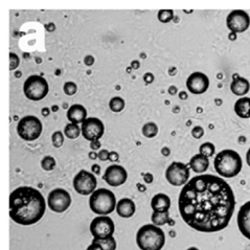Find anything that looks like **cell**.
Wrapping results in <instances>:
<instances>
[{"label": "cell", "instance_id": "1", "mask_svg": "<svg viewBox=\"0 0 250 250\" xmlns=\"http://www.w3.org/2000/svg\"><path fill=\"white\" fill-rule=\"evenodd\" d=\"M178 205L188 226L201 232H216L229 225L236 199L224 179L215 175H199L182 188Z\"/></svg>", "mask_w": 250, "mask_h": 250}, {"label": "cell", "instance_id": "2", "mask_svg": "<svg viewBox=\"0 0 250 250\" xmlns=\"http://www.w3.org/2000/svg\"><path fill=\"white\" fill-rule=\"evenodd\" d=\"M45 209V199L34 188H18L10 196V217L20 225H33L40 221Z\"/></svg>", "mask_w": 250, "mask_h": 250}, {"label": "cell", "instance_id": "3", "mask_svg": "<svg viewBox=\"0 0 250 250\" xmlns=\"http://www.w3.org/2000/svg\"><path fill=\"white\" fill-rule=\"evenodd\" d=\"M242 158L233 150H223L217 154L214 161L216 172L225 178H232L242 170Z\"/></svg>", "mask_w": 250, "mask_h": 250}, {"label": "cell", "instance_id": "4", "mask_svg": "<svg viewBox=\"0 0 250 250\" xmlns=\"http://www.w3.org/2000/svg\"><path fill=\"white\" fill-rule=\"evenodd\" d=\"M136 242L142 250H161L166 243V234L158 226L146 224L137 231Z\"/></svg>", "mask_w": 250, "mask_h": 250}, {"label": "cell", "instance_id": "5", "mask_svg": "<svg viewBox=\"0 0 250 250\" xmlns=\"http://www.w3.org/2000/svg\"><path fill=\"white\" fill-rule=\"evenodd\" d=\"M115 195L107 188H99L90 196V209L97 215H109L115 209Z\"/></svg>", "mask_w": 250, "mask_h": 250}, {"label": "cell", "instance_id": "6", "mask_svg": "<svg viewBox=\"0 0 250 250\" xmlns=\"http://www.w3.org/2000/svg\"><path fill=\"white\" fill-rule=\"evenodd\" d=\"M42 123L38 117L33 115L24 116L17 125L18 135L26 142H33L39 138L42 133Z\"/></svg>", "mask_w": 250, "mask_h": 250}, {"label": "cell", "instance_id": "7", "mask_svg": "<svg viewBox=\"0 0 250 250\" xmlns=\"http://www.w3.org/2000/svg\"><path fill=\"white\" fill-rule=\"evenodd\" d=\"M49 91L47 81L40 76H31L24 82L23 92L28 100L41 101Z\"/></svg>", "mask_w": 250, "mask_h": 250}, {"label": "cell", "instance_id": "8", "mask_svg": "<svg viewBox=\"0 0 250 250\" xmlns=\"http://www.w3.org/2000/svg\"><path fill=\"white\" fill-rule=\"evenodd\" d=\"M98 181L95 176L85 170L80 171L73 178V188L80 195H92L95 192Z\"/></svg>", "mask_w": 250, "mask_h": 250}, {"label": "cell", "instance_id": "9", "mask_svg": "<svg viewBox=\"0 0 250 250\" xmlns=\"http://www.w3.org/2000/svg\"><path fill=\"white\" fill-rule=\"evenodd\" d=\"M114 229L115 227L112 219L106 216L94 218L90 224V232L94 239L98 240L112 237Z\"/></svg>", "mask_w": 250, "mask_h": 250}, {"label": "cell", "instance_id": "10", "mask_svg": "<svg viewBox=\"0 0 250 250\" xmlns=\"http://www.w3.org/2000/svg\"><path fill=\"white\" fill-rule=\"evenodd\" d=\"M166 178L172 186H186L189 178V167L182 163H173L167 168Z\"/></svg>", "mask_w": 250, "mask_h": 250}, {"label": "cell", "instance_id": "11", "mask_svg": "<svg viewBox=\"0 0 250 250\" xmlns=\"http://www.w3.org/2000/svg\"><path fill=\"white\" fill-rule=\"evenodd\" d=\"M48 208L55 212H64L67 210L71 204V197L67 190L63 188H56L48 195Z\"/></svg>", "mask_w": 250, "mask_h": 250}, {"label": "cell", "instance_id": "12", "mask_svg": "<svg viewBox=\"0 0 250 250\" xmlns=\"http://www.w3.org/2000/svg\"><path fill=\"white\" fill-rule=\"evenodd\" d=\"M226 24L231 33H244L250 25L249 15L242 10L232 11L226 19Z\"/></svg>", "mask_w": 250, "mask_h": 250}, {"label": "cell", "instance_id": "13", "mask_svg": "<svg viewBox=\"0 0 250 250\" xmlns=\"http://www.w3.org/2000/svg\"><path fill=\"white\" fill-rule=\"evenodd\" d=\"M105 127L97 117H89L82 124V135L87 141H99L104 135Z\"/></svg>", "mask_w": 250, "mask_h": 250}, {"label": "cell", "instance_id": "14", "mask_svg": "<svg viewBox=\"0 0 250 250\" xmlns=\"http://www.w3.org/2000/svg\"><path fill=\"white\" fill-rule=\"evenodd\" d=\"M127 171L125 170L124 167L117 165H112L106 168L104 176H103V179H104L109 186L114 188L124 185V183L127 181Z\"/></svg>", "mask_w": 250, "mask_h": 250}, {"label": "cell", "instance_id": "15", "mask_svg": "<svg viewBox=\"0 0 250 250\" xmlns=\"http://www.w3.org/2000/svg\"><path fill=\"white\" fill-rule=\"evenodd\" d=\"M188 89L194 94H202L208 91L209 87V80L207 75L202 72H194L188 78Z\"/></svg>", "mask_w": 250, "mask_h": 250}, {"label": "cell", "instance_id": "16", "mask_svg": "<svg viewBox=\"0 0 250 250\" xmlns=\"http://www.w3.org/2000/svg\"><path fill=\"white\" fill-rule=\"evenodd\" d=\"M238 226L241 233L250 240V201L242 205L239 210Z\"/></svg>", "mask_w": 250, "mask_h": 250}, {"label": "cell", "instance_id": "17", "mask_svg": "<svg viewBox=\"0 0 250 250\" xmlns=\"http://www.w3.org/2000/svg\"><path fill=\"white\" fill-rule=\"evenodd\" d=\"M136 210L135 203L129 198H124L116 204V212L122 218H130Z\"/></svg>", "mask_w": 250, "mask_h": 250}, {"label": "cell", "instance_id": "18", "mask_svg": "<svg viewBox=\"0 0 250 250\" xmlns=\"http://www.w3.org/2000/svg\"><path fill=\"white\" fill-rule=\"evenodd\" d=\"M87 111L82 105H72L67 111V119L71 124H81L84 123L87 119Z\"/></svg>", "mask_w": 250, "mask_h": 250}, {"label": "cell", "instance_id": "19", "mask_svg": "<svg viewBox=\"0 0 250 250\" xmlns=\"http://www.w3.org/2000/svg\"><path fill=\"white\" fill-rule=\"evenodd\" d=\"M151 207L156 212H167L171 207L170 197L166 194H157L152 198Z\"/></svg>", "mask_w": 250, "mask_h": 250}, {"label": "cell", "instance_id": "20", "mask_svg": "<svg viewBox=\"0 0 250 250\" xmlns=\"http://www.w3.org/2000/svg\"><path fill=\"white\" fill-rule=\"evenodd\" d=\"M189 167L195 173L201 174V173H204L208 168L209 160L207 156H204L199 153L190 159Z\"/></svg>", "mask_w": 250, "mask_h": 250}, {"label": "cell", "instance_id": "21", "mask_svg": "<svg viewBox=\"0 0 250 250\" xmlns=\"http://www.w3.org/2000/svg\"><path fill=\"white\" fill-rule=\"evenodd\" d=\"M249 88H250V84L248 81L241 77L234 78L230 85V90L232 91V93L239 95V97L245 95L249 91Z\"/></svg>", "mask_w": 250, "mask_h": 250}, {"label": "cell", "instance_id": "22", "mask_svg": "<svg viewBox=\"0 0 250 250\" xmlns=\"http://www.w3.org/2000/svg\"><path fill=\"white\" fill-rule=\"evenodd\" d=\"M234 112L241 119H249L250 117V98H241L234 104Z\"/></svg>", "mask_w": 250, "mask_h": 250}, {"label": "cell", "instance_id": "23", "mask_svg": "<svg viewBox=\"0 0 250 250\" xmlns=\"http://www.w3.org/2000/svg\"><path fill=\"white\" fill-rule=\"evenodd\" d=\"M152 221H153L154 225H156V226H161V225H165L167 223H170L171 225L174 224L170 218V214H168V211H167V212L154 211L152 215Z\"/></svg>", "mask_w": 250, "mask_h": 250}, {"label": "cell", "instance_id": "24", "mask_svg": "<svg viewBox=\"0 0 250 250\" xmlns=\"http://www.w3.org/2000/svg\"><path fill=\"white\" fill-rule=\"evenodd\" d=\"M65 136L69 139H76L81 134V128L78 126L77 124H68L65 126L64 129Z\"/></svg>", "mask_w": 250, "mask_h": 250}, {"label": "cell", "instance_id": "25", "mask_svg": "<svg viewBox=\"0 0 250 250\" xmlns=\"http://www.w3.org/2000/svg\"><path fill=\"white\" fill-rule=\"evenodd\" d=\"M92 242H95V243L100 244L104 250H116V241L113 237H110L107 239H102V240L93 239Z\"/></svg>", "mask_w": 250, "mask_h": 250}, {"label": "cell", "instance_id": "26", "mask_svg": "<svg viewBox=\"0 0 250 250\" xmlns=\"http://www.w3.org/2000/svg\"><path fill=\"white\" fill-rule=\"evenodd\" d=\"M143 134L148 137V138H153L155 137L158 133V128H157V125H155L154 123H148L146 124L145 126L143 127Z\"/></svg>", "mask_w": 250, "mask_h": 250}, {"label": "cell", "instance_id": "27", "mask_svg": "<svg viewBox=\"0 0 250 250\" xmlns=\"http://www.w3.org/2000/svg\"><path fill=\"white\" fill-rule=\"evenodd\" d=\"M109 107L113 112H121L125 108V101L120 97H115L110 100Z\"/></svg>", "mask_w": 250, "mask_h": 250}, {"label": "cell", "instance_id": "28", "mask_svg": "<svg viewBox=\"0 0 250 250\" xmlns=\"http://www.w3.org/2000/svg\"><path fill=\"white\" fill-rule=\"evenodd\" d=\"M199 151H200V154H202V155L207 156V157L208 158V157H211L212 155H214L216 149H215L214 144H211V143H204L203 145L200 146Z\"/></svg>", "mask_w": 250, "mask_h": 250}, {"label": "cell", "instance_id": "29", "mask_svg": "<svg viewBox=\"0 0 250 250\" xmlns=\"http://www.w3.org/2000/svg\"><path fill=\"white\" fill-rule=\"evenodd\" d=\"M158 20L163 23H168L174 18V11L173 10H160L158 12Z\"/></svg>", "mask_w": 250, "mask_h": 250}, {"label": "cell", "instance_id": "30", "mask_svg": "<svg viewBox=\"0 0 250 250\" xmlns=\"http://www.w3.org/2000/svg\"><path fill=\"white\" fill-rule=\"evenodd\" d=\"M41 167L45 171L54 170L56 167V159L51 156H45L41 160Z\"/></svg>", "mask_w": 250, "mask_h": 250}, {"label": "cell", "instance_id": "31", "mask_svg": "<svg viewBox=\"0 0 250 250\" xmlns=\"http://www.w3.org/2000/svg\"><path fill=\"white\" fill-rule=\"evenodd\" d=\"M51 141H53V145L55 148H60L64 144V135L61 131H57L53 134L51 137Z\"/></svg>", "mask_w": 250, "mask_h": 250}, {"label": "cell", "instance_id": "32", "mask_svg": "<svg viewBox=\"0 0 250 250\" xmlns=\"http://www.w3.org/2000/svg\"><path fill=\"white\" fill-rule=\"evenodd\" d=\"M63 90H64L65 94H67V95H73V94H76V92H77V90H78V87H77L76 83H73V82H67V83H65V85H64V87H63Z\"/></svg>", "mask_w": 250, "mask_h": 250}, {"label": "cell", "instance_id": "33", "mask_svg": "<svg viewBox=\"0 0 250 250\" xmlns=\"http://www.w3.org/2000/svg\"><path fill=\"white\" fill-rule=\"evenodd\" d=\"M19 66V58L16 54H10V69L15 70Z\"/></svg>", "mask_w": 250, "mask_h": 250}, {"label": "cell", "instance_id": "34", "mask_svg": "<svg viewBox=\"0 0 250 250\" xmlns=\"http://www.w3.org/2000/svg\"><path fill=\"white\" fill-rule=\"evenodd\" d=\"M192 135L193 137H195L196 139H200L203 135H204V130L202 127L197 126L192 130Z\"/></svg>", "mask_w": 250, "mask_h": 250}, {"label": "cell", "instance_id": "35", "mask_svg": "<svg viewBox=\"0 0 250 250\" xmlns=\"http://www.w3.org/2000/svg\"><path fill=\"white\" fill-rule=\"evenodd\" d=\"M109 154H110V152H108L107 150H101L99 152V159L102 161L109 160Z\"/></svg>", "mask_w": 250, "mask_h": 250}, {"label": "cell", "instance_id": "36", "mask_svg": "<svg viewBox=\"0 0 250 250\" xmlns=\"http://www.w3.org/2000/svg\"><path fill=\"white\" fill-rule=\"evenodd\" d=\"M144 81L146 84H151L154 81V76L152 75L151 72H146V75L144 76Z\"/></svg>", "mask_w": 250, "mask_h": 250}, {"label": "cell", "instance_id": "37", "mask_svg": "<svg viewBox=\"0 0 250 250\" xmlns=\"http://www.w3.org/2000/svg\"><path fill=\"white\" fill-rule=\"evenodd\" d=\"M84 63L87 66H92L94 63V58L92 56H86L84 58Z\"/></svg>", "mask_w": 250, "mask_h": 250}, {"label": "cell", "instance_id": "38", "mask_svg": "<svg viewBox=\"0 0 250 250\" xmlns=\"http://www.w3.org/2000/svg\"><path fill=\"white\" fill-rule=\"evenodd\" d=\"M119 154L116 152H110L109 154V160L112 161V163H115V161H119Z\"/></svg>", "mask_w": 250, "mask_h": 250}, {"label": "cell", "instance_id": "39", "mask_svg": "<svg viewBox=\"0 0 250 250\" xmlns=\"http://www.w3.org/2000/svg\"><path fill=\"white\" fill-rule=\"evenodd\" d=\"M87 250H104V249H103V247L100 244L95 243V242H92L91 245L88 246Z\"/></svg>", "mask_w": 250, "mask_h": 250}, {"label": "cell", "instance_id": "40", "mask_svg": "<svg viewBox=\"0 0 250 250\" xmlns=\"http://www.w3.org/2000/svg\"><path fill=\"white\" fill-rule=\"evenodd\" d=\"M144 176V180L146 183H152L153 182V175L150 174V173H146V174H143Z\"/></svg>", "mask_w": 250, "mask_h": 250}, {"label": "cell", "instance_id": "41", "mask_svg": "<svg viewBox=\"0 0 250 250\" xmlns=\"http://www.w3.org/2000/svg\"><path fill=\"white\" fill-rule=\"evenodd\" d=\"M90 148L92 150H99L101 148V143L99 141H93L90 143Z\"/></svg>", "mask_w": 250, "mask_h": 250}, {"label": "cell", "instance_id": "42", "mask_svg": "<svg viewBox=\"0 0 250 250\" xmlns=\"http://www.w3.org/2000/svg\"><path fill=\"white\" fill-rule=\"evenodd\" d=\"M91 170H92V172H93L94 174H97V175H99V174L101 173V167H100L99 165H93V166L91 167Z\"/></svg>", "mask_w": 250, "mask_h": 250}, {"label": "cell", "instance_id": "43", "mask_svg": "<svg viewBox=\"0 0 250 250\" xmlns=\"http://www.w3.org/2000/svg\"><path fill=\"white\" fill-rule=\"evenodd\" d=\"M45 28L47 29L48 32H54L55 29H56V25L54 23H49V24L45 25Z\"/></svg>", "mask_w": 250, "mask_h": 250}, {"label": "cell", "instance_id": "44", "mask_svg": "<svg viewBox=\"0 0 250 250\" xmlns=\"http://www.w3.org/2000/svg\"><path fill=\"white\" fill-rule=\"evenodd\" d=\"M168 93L172 95H175L176 93H177V88H176L175 86H171L170 88H168Z\"/></svg>", "mask_w": 250, "mask_h": 250}, {"label": "cell", "instance_id": "45", "mask_svg": "<svg viewBox=\"0 0 250 250\" xmlns=\"http://www.w3.org/2000/svg\"><path fill=\"white\" fill-rule=\"evenodd\" d=\"M139 66H141V64H139L138 61H133L131 63V68H133V69H138Z\"/></svg>", "mask_w": 250, "mask_h": 250}, {"label": "cell", "instance_id": "46", "mask_svg": "<svg viewBox=\"0 0 250 250\" xmlns=\"http://www.w3.org/2000/svg\"><path fill=\"white\" fill-rule=\"evenodd\" d=\"M161 153H163L164 156H168V155H170L171 151H170V149H168V148H164L163 150H161Z\"/></svg>", "mask_w": 250, "mask_h": 250}, {"label": "cell", "instance_id": "47", "mask_svg": "<svg viewBox=\"0 0 250 250\" xmlns=\"http://www.w3.org/2000/svg\"><path fill=\"white\" fill-rule=\"evenodd\" d=\"M98 157H99V154H98V153H95L94 151H93V152H90V153H89V158H90V159L94 160V159H97Z\"/></svg>", "mask_w": 250, "mask_h": 250}, {"label": "cell", "instance_id": "48", "mask_svg": "<svg viewBox=\"0 0 250 250\" xmlns=\"http://www.w3.org/2000/svg\"><path fill=\"white\" fill-rule=\"evenodd\" d=\"M179 98H180L181 100H187V99H188V93H187L186 91H181V92L179 93Z\"/></svg>", "mask_w": 250, "mask_h": 250}, {"label": "cell", "instance_id": "49", "mask_svg": "<svg viewBox=\"0 0 250 250\" xmlns=\"http://www.w3.org/2000/svg\"><path fill=\"white\" fill-rule=\"evenodd\" d=\"M41 113H42L43 116H48V114H49V109H48V108H43Z\"/></svg>", "mask_w": 250, "mask_h": 250}, {"label": "cell", "instance_id": "50", "mask_svg": "<svg viewBox=\"0 0 250 250\" xmlns=\"http://www.w3.org/2000/svg\"><path fill=\"white\" fill-rule=\"evenodd\" d=\"M229 40H230V41H234V40L237 39V34L230 33V34H229Z\"/></svg>", "mask_w": 250, "mask_h": 250}, {"label": "cell", "instance_id": "51", "mask_svg": "<svg viewBox=\"0 0 250 250\" xmlns=\"http://www.w3.org/2000/svg\"><path fill=\"white\" fill-rule=\"evenodd\" d=\"M246 161H247V165L250 167V149L248 150V152L246 154Z\"/></svg>", "mask_w": 250, "mask_h": 250}, {"label": "cell", "instance_id": "52", "mask_svg": "<svg viewBox=\"0 0 250 250\" xmlns=\"http://www.w3.org/2000/svg\"><path fill=\"white\" fill-rule=\"evenodd\" d=\"M137 188L141 190V192H145V190H146V188L144 186H142V185H139V183L137 185Z\"/></svg>", "mask_w": 250, "mask_h": 250}, {"label": "cell", "instance_id": "53", "mask_svg": "<svg viewBox=\"0 0 250 250\" xmlns=\"http://www.w3.org/2000/svg\"><path fill=\"white\" fill-rule=\"evenodd\" d=\"M168 73H170L171 76H175V73H176V68H170V71H168Z\"/></svg>", "mask_w": 250, "mask_h": 250}, {"label": "cell", "instance_id": "54", "mask_svg": "<svg viewBox=\"0 0 250 250\" xmlns=\"http://www.w3.org/2000/svg\"><path fill=\"white\" fill-rule=\"evenodd\" d=\"M239 141H240V144H244V143L246 142V138H244V137H240V138H239Z\"/></svg>", "mask_w": 250, "mask_h": 250}, {"label": "cell", "instance_id": "55", "mask_svg": "<svg viewBox=\"0 0 250 250\" xmlns=\"http://www.w3.org/2000/svg\"><path fill=\"white\" fill-rule=\"evenodd\" d=\"M15 77H16V78H20V77H21V72H20V71L15 72Z\"/></svg>", "mask_w": 250, "mask_h": 250}, {"label": "cell", "instance_id": "56", "mask_svg": "<svg viewBox=\"0 0 250 250\" xmlns=\"http://www.w3.org/2000/svg\"><path fill=\"white\" fill-rule=\"evenodd\" d=\"M216 104L217 105H221L222 104V101L221 100H216Z\"/></svg>", "mask_w": 250, "mask_h": 250}, {"label": "cell", "instance_id": "57", "mask_svg": "<svg viewBox=\"0 0 250 250\" xmlns=\"http://www.w3.org/2000/svg\"><path fill=\"white\" fill-rule=\"evenodd\" d=\"M51 108H53V111H54V112L58 111V109H59V108H58V106H53Z\"/></svg>", "mask_w": 250, "mask_h": 250}, {"label": "cell", "instance_id": "58", "mask_svg": "<svg viewBox=\"0 0 250 250\" xmlns=\"http://www.w3.org/2000/svg\"><path fill=\"white\" fill-rule=\"evenodd\" d=\"M188 250H199V249L196 248V247H190V248H188Z\"/></svg>", "mask_w": 250, "mask_h": 250}, {"label": "cell", "instance_id": "59", "mask_svg": "<svg viewBox=\"0 0 250 250\" xmlns=\"http://www.w3.org/2000/svg\"><path fill=\"white\" fill-rule=\"evenodd\" d=\"M42 62V60L41 59H39V58H37V63H41Z\"/></svg>", "mask_w": 250, "mask_h": 250}, {"label": "cell", "instance_id": "60", "mask_svg": "<svg viewBox=\"0 0 250 250\" xmlns=\"http://www.w3.org/2000/svg\"><path fill=\"white\" fill-rule=\"evenodd\" d=\"M179 111V107H176V109H175V112H178Z\"/></svg>", "mask_w": 250, "mask_h": 250}]
</instances>
